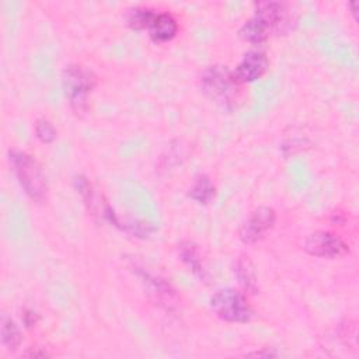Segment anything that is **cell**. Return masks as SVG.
<instances>
[{
  "label": "cell",
  "instance_id": "6da1fadb",
  "mask_svg": "<svg viewBox=\"0 0 359 359\" xmlns=\"http://www.w3.org/2000/svg\"><path fill=\"white\" fill-rule=\"evenodd\" d=\"M201 87L212 101L223 108L234 109L243 101V84L227 66H208L201 73Z\"/></svg>",
  "mask_w": 359,
  "mask_h": 359
},
{
  "label": "cell",
  "instance_id": "e0dca14e",
  "mask_svg": "<svg viewBox=\"0 0 359 359\" xmlns=\"http://www.w3.org/2000/svg\"><path fill=\"white\" fill-rule=\"evenodd\" d=\"M34 132H35V136L42 142V143H52L55 139H56V128L53 126V123L45 118V116H41L35 121L34 123Z\"/></svg>",
  "mask_w": 359,
  "mask_h": 359
},
{
  "label": "cell",
  "instance_id": "9c48e42d",
  "mask_svg": "<svg viewBox=\"0 0 359 359\" xmlns=\"http://www.w3.org/2000/svg\"><path fill=\"white\" fill-rule=\"evenodd\" d=\"M147 32H149V36L154 42H158V43L168 42L177 35L178 22H177L175 17L171 13H168V11L158 13L157 11V14H156L154 20L151 21Z\"/></svg>",
  "mask_w": 359,
  "mask_h": 359
},
{
  "label": "cell",
  "instance_id": "5bb4252c",
  "mask_svg": "<svg viewBox=\"0 0 359 359\" xmlns=\"http://www.w3.org/2000/svg\"><path fill=\"white\" fill-rule=\"evenodd\" d=\"M215 192H216V188L212 180L208 175L202 174L196 177V180L188 189V196L199 205H208L215 198Z\"/></svg>",
  "mask_w": 359,
  "mask_h": 359
},
{
  "label": "cell",
  "instance_id": "2e32d148",
  "mask_svg": "<svg viewBox=\"0 0 359 359\" xmlns=\"http://www.w3.org/2000/svg\"><path fill=\"white\" fill-rule=\"evenodd\" d=\"M157 11L150 7H133L126 14L128 25L132 29H149Z\"/></svg>",
  "mask_w": 359,
  "mask_h": 359
},
{
  "label": "cell",
  "instance_id": "277c9868",
  "mask_svg": "<svg viewBox=\"0 0 359 359\" xmlns=\"http://www.w3.org/2000/svg\"><path fill=\"white\" fill-rule=\"evenodd\" d=\"M210 310L223 321L244 324L252 318V307L243 292L226 287L215 292L209 300Z\"/></svg>",
  "mask_w": 359,
  "mask_h": 359
},
{
  "label": "cell",
  "instance_id": "3957f363",
  "mask_svg": "<svg viewBox=\"0 0 359 359\" xmlns=\"http://www.w3.org/2000/svg\"><path fill=\"white\" fill-rule=\"evenodd\" d=\"M97 86V77L88 67L70 63L62 72L63 94L76 115H83L88 111V100Z\"/></svg>",
  "mask_w": 359,
  "mask_h": 359
},
{
  "label": "cell",
  "instance_id": "ba28073f",
  "mask_svg": "<svg viewBox=\"0 0 359 359\" xmlns=\"http://www.w3.org/2000/svg\"><path fill=\"white\" fill-rule=\"evenodd\" d=\"M271 32L283 31L290 24L289 10L283 3L279 1H259L255 3L254 13Z\"/></svg>",
  "mask_w": 359,
  "mask_h": 359
},
{
  "label": "cell",
  "instance_id": "52a82bcc",
  "mask_svg": "<svg viewBox=\"0 0 359 359\" xmlns=\"http://www.w3.org/2000/svg\"><path fill=\"white\" fill-rule=\"evenodd\" d=\"M268 66H269V60L266 57V53L259 49H254V50H248L243 56V59L236 66L233 73L241 84H245L262 77L268 70Z\"/></svg>",
  "mask_w": 359,
  "mask_h": 359
},
{
  "label": "cell",
  "instance_id": "4fadbf2b",
  "mask_svg": "<svg viewBox=\"0 0 359 359\" xmlns=\"http://www.w3.org/2000/svg\"><path fill=\"white\" fill-rule=\"evenodd\" d=\"M240 36L252 43V45H261L264 43L268 38H269V34L271 31L268 29V27L254 14L251 18H248L240 28L238 31Z\"/></svg>",
  "mask_w": 359,
  "mask_h": 359
},
{
  "label": "cell",
  "instance_id": "d6986e66",
  "mask_svg": "<svg viewBox=\"0 0 359 359\" xmlns=\"http://www.w3.org/2000/svg\"><path fill=\"white\" fill-rule=\"evenodd\" d=\"M36 321H38V314L35 311H32V310H27L25 314H24L25 325L27 327H32V325L36 324Z\"/></svg>",
  "mask_w": 359,
  "mask_h": 359
},
{
  "label": "cell",
  "instance_id": "8992f818",
  "mask_svg": "<svg viewBox=\"0 0 359 359\" xmlns=\"http://www.w3.org/2000/svg\"><path fill=\"white\" fill-rule=\"evenodd\" d=\"M304 250L309 255L317 258L335 259L349 252V245L331 231H314L304 240Z\"/></svg>",
  "mask_w": 359,
  "mask_h": 359
},
{
  "label": "cell",
  "instance_id": "9a60e30c",
  "mask_svg": "<svg viewBox=\"0 0 359 359\" xmlns=\"http://www.w3.org/2000/svg\"><path fill=\"white\" fill-rule=\"evenodd\" d=\"M1 344L10 352H15L21 345L20 328L8 316L1 317Z\"/></svg>",
  "mask_w": 359,
  "mask_h": 359
},
{
  "label": "cell",
  "instance_id": "ffe728a7",
  "mask_svg": "<svg viewBox=\"0 0 359 359\" xmlns=\"http://www.w3.org/2000/svg\"><path fill=\"white\" fill-rule=\"evenodd\" d=\"M248 356H278L276 352H251Z\"/></svg>",
  "mask_w": 359,
  "mask_h": 359
},
{
  "label": "cell",
  "instance_id": "8fae6325",
  "mask_svg": "<svg viewBox=\"0 0 359 359\" xmlns=\"http://www.w3.org/2000/svg\"><path fill=\"white\" fill-rule=\"evenodd\" d=\"M142 278H144V283L147 285L151 296H154V299L157 302H160L161 306L167 307V309H171L174 302L177 300V294H175V290L171 287L170 283H167L164 279L161 278H156V276H150L149 273L146 272H140Z\"/></svg>",
  "mask_w": 359,
  "mask_h": 359
},
{
  "label": "cell",
  "instance_id": "5b68a950",
  "mask_svg": "<svg viewBox=\"0 0 359 359\" xmlns=\"http://www.w3.org/2000/svg\"><path fill=\"white\" fill-rule=\"evenodd\" d=\"M276 223V212L271 206L255 208L238 229V237L244 244H257L266 237Z\"/></svg>",
  "mask_w": 359,
  "mask_h": 359
},
{
  "label": "cell",
  "instance_id": "30bf717a",
  "mask_svg": "<svg viewBox=\"0 0 359 359\" xmlns=\"http://www.w3.org/2000/svg\"><path fill=\"white\" fill-rule=\"evenodd\" d=\"M178 254L181 261L189 268V271L201 280L208 279V271L203 266L199 247L189 240H184L178 244Z\"/></svg>",
  "mask_w": 359,
  "mask_h": 359
},
{
  "label": "cell",
  "instance_id": "ac0fdd59",
  "mask_svg": "<svg viewBox=\"0 0 359 359\" xmlns=\"http://www.w3.org/2000/svg\"><path fill=\"white\" fill-rule=\"evenodd\" d=\"M24 356H27V358H45V356H50V353H48L43 348H28V351L24 353Z\"/></svg>",
  "mask_w": 359,
  "mask_h": 359
},
{
  "label": "cell",
  "instance_id": "7c38bea8",
  "mask_svg": "<svg viewBox=\"0 0 359 359\" xmlns=\"http://www.w3.org/2000/svg\"><path fill=\"white\" fill-rule=\"evenodd\" d=\"M234 275L240 283V286L248 292V293H257L258 292V278H257V271L252 264V261L241 255L236 259L234 264Z\"/></svg>",
  "mask_w": 359,
  "mask_h": 359
},
{
  "label": "cell",
  "instance_id": "7a4b0ae2",
  "mask_svg": "<svg viewBox=\"0 0 359 359\" xmlns=\"http://www.w3.org/2000/svg\"><path fill=\"white\" fill-rule=\"evenodd\" d=\"M8 161L24 194L34 202H43L48 195V181L39 161L20 149L8 151Z\"/></svg>",
  "mask_w": 359,
  "mask_h": 359
}]
</instances>
